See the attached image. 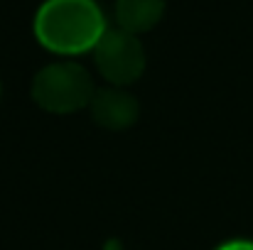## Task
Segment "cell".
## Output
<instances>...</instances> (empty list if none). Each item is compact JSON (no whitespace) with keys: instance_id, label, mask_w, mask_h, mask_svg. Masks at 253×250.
I'll return each mask as SVG.
<instances>
[{"instance_id":"obj_5","label":"cell","mask_w":253,"mask_h":250,"mask_svg":"<svg viewBox=\"0 0 253 250\" xmlns=\"http://www.w3.org/2000/svg\"><path fill=\"white\" fill-rule=\"evenodd\" d=\"M165 0H116V20L121 30L140 35L160 22Z\"/></svg>"},{"instance_id":"obj_6","label":"cell","mask_w":253,"mask_h":250,"mask_svg":"<svg viewBox=\"0 0 253 250\" xmlns=\"http://www.w3.org/2000/svg\"><path fill=\"white\" fill-rule=\"evenodd\" d=\"M216 250H253V241H246V238H234V241L221 243Z\"/></svg>"},{"instance_id":"obj_2","label":"cell","mask_w":253,"mask_h":250,"mask_svg":"<svg viewBox=\"0 0 253 250\" xmlns=\"http://www.w3.org/2000/svg\"><path fill=\"white\" fill-rule=\"evenodd\" d=\"M32 101L52 115H72L88 108L96 83L88 69L74 59H59L32 76Z\"/></svg>"},{"instance_id":"obj_3","label":"cell","mask_w":253,"mask_h":250,"mask_svg":"<svg viewBox=\"0 0 253 250\" xmlns=\"http://www.w3.org/2000/svg\"><path fill=\"white\" fill-rule=\"evenodd\" d=\"M91 54L98 74L108 86L128 88L145 71V47L140 37L121 27H108Z\"/></svg>"},{"instance_id":"obj_7","label":"cell","mask_w":253,"mask_h":250,"mask_svg":"<svg viewBox=\"0 0 253 250\" xmlns=\"http://www.w3.org/2000/svg\"><path fill=\"white\" fill-rule=\"evenodd\" d=\"M0 96H2V83H0Z\"/></svg>"},{"instance_id":"obj_1","label":"cell","mask_w":253,"mask_h":250,"mask_svg":"<svg viewBox=\"0 0 253 250\" xmlns=\"http://www.w3.org/2000/svg\"><path fill=\"white\" fill-rule=\"evenodd\" d=\"M32 27L42 47L62 57H77L93 52L108 22L96 0H44Z\"/></svg>"},{"instance_id":"obj_4","label":"cell","mask_w":253,"mask_h":250,"mask_svg":"<svg viewBox=\"0 0 253 250\" xmlns=\"http://www.w3.org/2000/svg\"><path fill=\"white\" fill-rule=\"evenodd\" d=\"M88 110L96 125L118 133V130H128L130 125H135L140 115V103L133 91L106 83L103 88H96L88 103Z\"/></svg>"}]
</instances>
